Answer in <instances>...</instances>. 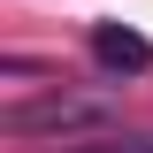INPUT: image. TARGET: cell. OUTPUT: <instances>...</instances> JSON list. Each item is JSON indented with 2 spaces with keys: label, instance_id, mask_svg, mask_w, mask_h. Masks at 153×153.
Instances as JSON below:
<instances>
[{
  "label": "cell",
  "instance_id": "obj_1",
  "mask_svg": "<svg viewBox=\"0 0 153 153\" xmlns=\"http://www.w3.org/2000/svg\"><path fill=\"white\" fill-rule=\"evenodd\" d=\"M115 123V92H38V100H8L0 130L8 138H92Z\"/></svg>",
  "mask_w": 153,
  "mask_h": 153
},
{
  "label": "cell",
  "instance_id": "obj_2",
  "mask_svg": "<svg viewBox=\"0 0 153 153\" xmlns=\"http://www.w3.org/2000/svg\"><path fill=\"white\" fill-rule=\"evenodd\" d=\"M92 61L107 76H146L153 69V46L130 31V23H92Z\"/></svg>",
  "mask_w": 153,
  "mask_h": 153
},
{
  "label": "cell",
  "instance_id": "obj_3",
  "mask_svg": "<svg viewBox=\"0 0 153 153\" xmlns=\"http://www.w3.org/2000/svg\"><path fill=\"white\" fill-rule=\"evenodd\" d=\"M69 153H153V130H115V138H92V146H69Z\"/></svg>",
  "mask_w": 153,
  "mask_h": 153
}]
</instances>
